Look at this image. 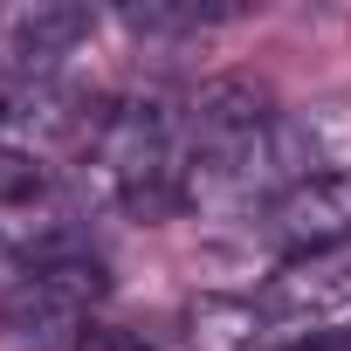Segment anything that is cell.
Listing matches in <instances>:
<instances>
[{
  "label": "cell",
  "instance_id": "obj_1",
  "mask_svg": "<svg viewBox=\"0 0 351 351\" xmlns=\"http://www.w3.org/2000/svg\"><path fill=\"white\" fill-rule=\"evenodd\" d=\"M97 165L117 193V207L131 214H172L180 200H193V145H186V110H172L158 97H138L124 110L104 117L97 138Z\"/></svg>",
  "mask_w": 351,
  "mask_h": 351
},
{
  "label": "cell",
  "instance_id": "obj_2",
  "mask_svg": "<svg viewBox=\"0 0 351 351\" xmlns=\"http://www.w3.org/2000/svg\"><path fill=\"white\" fill-rule=\"evenodd\" d=\"M83 138H104V117H90V104L76 90L49 83H21L8 104H0V152H21V158H56Z\"/></svg>",
  "mask_w": 351,
  "mask_h": 351
},
{
  "label": "cell",
  "instance_id": "obj_3",
  "mask_svg": "<svg viewBox=\"0 0 351 351\" xmlns=\"http://www.w3.org/2000/svg\"><path fill=\"white\" fill-rule=\"evenodd\" d=\"M97 14L90 8H69V0H35V8H14L0 21V56L14 62L21 83H49L83 42H90Z\"/></svg>",
  "mask_w": 351,
  "mask_h": 351
},
{
  "label": "cell",
  "instance_id": "obj_4",
  "mask_svg": "<svg viewBox=\"0 0 351 351\" xmlns=\"http://www.w3.org/2000/svg\"><path fill=\"white\" fill-rule=\"evenodd\" d=\"M276 241L289 255H330L337 241H351V172H310L276 200Z\"/></svg>",
  "mask_w": 351,
  "mask_h": 351
},
{
  "label": "cell",
  "instance_id": "obj_5",
  "mask_svg": "<svg viewBox=\"0 0 351 351\" xmlns=\"http://www.w3.org/2000/svg\"><path fill=\"white\" fill-rule=\"evenodd\" d=\"M269 310L282 317V324H310V330H324V324H337L344 310H351V269H324V262H303V269H289L276 289H269Z\"/></svg>",
  "mask_w": 351,
  "mask_h": 351
},
{
  "label": "cell",
  "instance_id": "obj_6",
  "mask_svg": "<svg viewBox=\"0 0 351 351\" xmlns=\"http://www.w3.org/2000/svg\"><path fill=\"white\" fill-rule=\"evenodd\" d=\"M76 296H62V289H49L42 276H21V289L8 296V303H0V324H8L21 344H49L56 330H69L76 324Z\"/></svg>",
  "mask_w": 351,
  "mask_h": 351
},
{
  "label": "cell",
  "instance_id": "obj_7",
  "mask_svg": "<svg viewBox=\"0 0 351 351\" xmlns=\"http://www.w3.org/2000/svg\"><path fill=\"white\" fill-rule=\"evenodd\" d=\"M234 8H172V0H145V8H124V21L138 35H186V28H214Z\"/></svg>",
  "mask_w": 351,
  "mask_h": 351
},
{
  "label": "cell",
  "instance_id": "obj_8",
  "mask_svg": "<svg viewBox=\"0 0 351 351\" xmlns=\"http://www.w3.org/2000/svg\"><path fill=\"white\" fill-rule=\"evenodd\" d=\"M28 193H42V165L21 152H0V200H28Z\"/></svg>",
  "mask_w": 351,
  "mask_h": 351
},
{
  "label": "cell",
  "instance_id": "obj_9",
  "mask_svg": "<svg viewBox=\"0 0 351 351\" xmlns=\"http://www.w3.org/2000/svg\"><path fill=\"white\" fill-rule=\"evenodd\" d=\"M83 351H145V344H131V337H117V330H90Z\"/></svg>",
  "mask_w": 351,
  "mask_h": 351
}]
</instances>
